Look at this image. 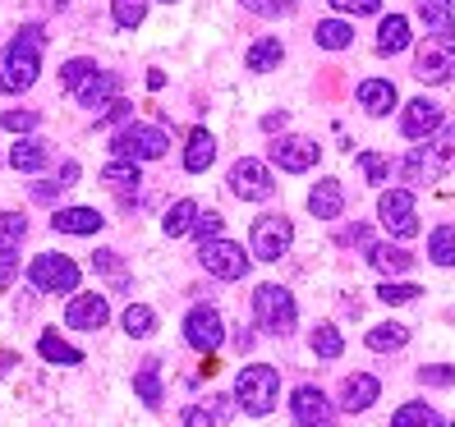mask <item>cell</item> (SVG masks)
I'll return each instance as SVG.
<instances>
[{
	"label": "cell",
	"instance_id": "obj_6",
	"mask_svg": "<svg viewBox=\"0 0 455 427\" xmlns=\"http://www.w3.org/2000/svg\"><path fill=\"white\" fill-rule=\"evenodd\" d=\"M28 281H33V289H42V295H74L84 272H78V262L65 257V253H37L28 262Z\"/></svg>",
	"mask_w": 455,
	"mask_h": 427
},
{
	"label": "cell",
	"instance_id": "obj_17",
	"mask_svg": "<svg viewBox=\"0 0 455 427\" xmlns=\"http://www.w3.org/2000/svg\"><path fill=\"white\" fill-rule=\"evenodd\" d=\"M378 395H382V382L372 377V372H355V377H345V386H340V405L350 414H363V409L378 405Z\"/></svg>",
	"mask_w": 455,
	"mask_h": 427
},
{
	"label": "cell",
	"instance_id": "obj_31",
	"mask_svg": "<svg viewBox=\"0 0 455 427\" xmlns=\"http://www.w3.org/2000/svg\"><path fill=\"white\" fill-rule=\"evenodd\" d=\"M313 42L323 46V51H345V46L355 42V28H350L345 19H323V23L313 28Z\"/></svg>",
	"mask_w": 455,
	"mask_h": 427
},
{
	"label": "cell",
	"instance_id": "obj_36",
	"mask_svg": "<svg viewBox=\"0 0 455 427\" xmlns=\"http://www.w3.org/2000/svg\"><path fill=\"white\" fill-rule=\"evenodd\" d=\"M308 344H313V354H317V359H340V354H345V336H340V331H336L331 322L313 327Z\"/></svg>",
	"mask_w": 455,
	"mask_h": 427
},
{
	"label": "cell",
	"instance_id": "obj_10",
	"mask_svg": "<svg viewBox=\"0 0 455 427\" xmlns=\"http://www.w3.org/2000/svg\"><path fill=\"white\" fill-rule=\"evenodd\" d=\"M184 340H189V350L198 354H217L221 350V340H226V322H221V312L217 308H189V317H184Z\"/></svg>",
	"mask_w": 455,
	"mask_h": 427
},
{
	"label": "cell",
	"instance_id": "obj_25",
	"mask_svg": "<svg viewBox=\"0 0 455 427\" xmlns=\"http://www.w3.org/2000/svg\"><path fill=\"white\" fill-rule=\"evenodd\" d=\"M212 162H217V138H212L207 129H194V133H189V147H184V170L203 175Z\"/></svg>",
	"mask_w": 455,
	"mask_h": 427
},
{
	"label": "cell",
	"instance_id": "obj_21",
	"mask_svg": "<svg viewBox=\"0 0 455 427\" xmlns=\"http://www.w3.org/2000/svg\"><path fill=\"white\" fill-rule=\"evenodd\" d=\"M308 211H313L317 221H336L340 211H345V189H340V179H317L313 194H308Z\"/></svg>",
	"mask_w": 455,
	"mask_h": 427
},
{
	"label": "cell",
	"instance_id": "obj_8",
	"mask_svg": "<svg viewBox=\"0 0 455 427\" xmlns=\"http://www.w3.org/2000/svg\"><path fill=\"white\" fill-rule=\"evenodd\" d=\"M226 184H230V194L239 202H267L276 194V179H272V170H267L258 156H239V162L230 166V175H226Z\"/></svg>",
	"mask_w": 455,
	"mask_h": 427
},
{
	"label": "cell",
	"instance_id": "obj_22",
	"mask_svg": "<svg viewBox=\"0 0 455 427\" xmlns=\"http://www.w3.org/2000/svg\"><path fill=\"white\" fill-rule=\"evenodd\" d=\"M368 266L382 272L387 281H395V276H405L414 266V253H405L400 244H368Z\"/></svg>",
	"mask_w": 455,
	"mask_h": 427
},
{
	"label": "cell",
	"instance_id": "obj_41",
	"mask_svg": "<svg viewBox=\"0 0 455 427\" xmlns=\"http://www.w3.org/2000/svg\"><path fill=\"white\" fill-rule=\"evenodd\" d=\"M92 74H97V65H92L88 56H78V60H65V65H60V88H65V92H78V88H84Z\"/></svg>",
	"mask_w": 455,
	"mask_h": 427
},
{
	"label": "cell",
	"instance_id": "obj_19",
	"mask_svg": "<svg viewBox=\"0 0 455 427\" xmlns=\"http://www.w3.org/2000/svg\"><path fill=\"white\" fill-rule=\"evenodd\" d=\"M106 221L97 207H60L56 217H51V230L56 234H97Z\"/></svg>",
	"mask_w": 455,
	"mask_h": 427
},
{
	"label": "cell",
	"instance_id": "obj_42",
	"mask_svg": "<svg viewBox=\"0 0 455 427\" xmlns=\"http://www.w3.org/2000/svg\"><path fill=\"white\" fill-rule=\"evenodd\" d=\"M28 239V221L23 211H0V249H19Z\"/></svg>",
	"mask_w": 455,
	"mask_h": 427
},
{
	"label": "cell",
	"instance_id": "obj_29",
	"mask_svg": "<svg viewBox=\"0 0 455 427\" xmlns=\"http://www.w3.org/2000/svg\"><path fill=\"white\" fill-rule=\"evenodd\" d=\"M363 340H368V350L391 354V350H405V344H410V327H400V322H382V327H372Z\"/></svg>",
	"mask_w": 455,
	"mask_h": 427
},
{
	"label": "cell",
	"instance_id": "obj_44",
	"mask_svg": "<svg viewBox=\"0 0 455 427\" xmlns=\"http://www.w3.org/2000/svg\"><path fill=\"white\" fill-rule=\"evenodd\" d=\"M423 289L419 285H410V281H382L378 285V299L382 304H410V299H419Z\"/></svg>",
	"mask_w": 455,
	"mask_h": 427
},
{
	"label": "cell",
	"instance_id": "obj_51",
	"mask_svg": "<svg viewBox=\"0 0 455 427\" xmlns=\"http://www.w3.org/2000/svg\"><path fill=\"white\" fill-rule=\"evenodd\" d=\"M327 5L340 10V14H378L382 0H327Z\"/></svg>",
	"mask_w": 455,
	"mask_h": 427
},
{
	"label": "cell",
	"instance_id": "obj_12",
	"mask_svg": "<svg viewBox=\"0 0 455 427\" xmlns=\"http://www.w3.org/2000/svg\"><path fill=\"white\" fill-rule=\"evenodd\" d=\"M290 418H294V427H336L331 399L317 391V386H294V395H290Z\"/></svg>",
	"mask_w": 455,
	"mask_h": 427
},
{
	"label": "cell",
	"instance_id": "obj_48",
	"mask_svg": "<svg viewBox=\"0 0 455 427\" xmlns=\"http://www.w3.org/2000/svg\"><path fill=\"white\" fill-rule=\"evenodd\" d=\"M0 124L10 133H33L42 124V111H0Z\"/></svg>",
	"mask_w": 455,
	"mask_h": 427
},
{
	"label": "cell",
	"instance_id": "obj_60",
	"mask_svg": "<svg viewBox=\"0 0 455 427\" xmlns=\"http://www.w3.org/2000/svg\"><path fill=\"white\" fill-rule=\"evenodd\" d=\"M166 5H171V0H166Z\"/></svg>",
	"mask_w": 455,
	"mask_h": 427
},
{
	"label": "cell",
	"instance_id": "obj_50",
	"mask_svg": "<svg viewBox=\"0 0 455 427\" xmlns=\"http://www.w3.org/2000/svg\"><path fill=\"white\" fill-rule=\"evenodd\" d=\"M419 386H455V368H446V363L419 368Z\"/></svg>",
	"mask_w": 455,
	"mask_h": 427
},
{
	"label": "cell",
	"instance_id": "obj_53",
	"mask_svg": "<svg viewBox=\"0 0 455 427\" xmlns=\"http://www.w3.org/2000/svg\"><path fill=\"white\" fill-rule=\"evenodd\" d=\"M340 244H368V230L355 225V230H340Z\"/></svg>",
	"mask_w": 455,
	"mask_h": 427
},
{
	"label": "cell",
	"instance_id": "obj_52",
	"mask_svg": "<svg viewBox=\"0 0 455 427\" xmlns=\"http://www.w3.org/2000/svg\"><path fill=\"white\" fill-rule=\"evenodd\" d=\"M253 340H258L253 331H244V327H239V331H235V350H239V354H249V350H253Z\"/></svg>",
	"mask_w": 455,
	"mask_h": 427
},
{
	"label": "cell",
	"instance_id": "obj_47",
	"mask_svg": "<svg viewBox=\"0 0 455 427\" xmlns=\"http://www.w3.org/2000/svg\"><path fill=\"white\" fill-rule=\"evenodd\" d=\"M221 217H217V211H198V217H194V225H189V234L198 239V244H207V239H221Z\"/></svg>",
	"mask_w": 455,
	"mask_h": 427
},
{
	"label": "cell",
	"instance_id": "obj_9",
	"mask_svg": "<svg viewBox=\"0 0 455 427\" xmlns=\"http://www.w3.org/2000/svg\"><path fill=\"white\" fill-rule=\"evenodd\" d=\"M198 262H203V272L217 276V281H244L253 257H244V249L230 244V239H207V244H198Z\"/></svg>",
	"mask_w": 455,
	"mask_h": 427
},
{
	"label": "cell",
	"instance_id": "obj_3",
	"mask_svg": "<svg viewBox=\"0 0 455 427\" xmlns=\"http://www.w3.org/2000/svg\"><path fill=\"white\" fill-rule=\"evenodd\" d=\"M235 399L244 405L249 418H267L276 409V399H281V372L272 363H249V368H239V377H235Z\"/></svg>",
	"mask_w": 455,
	"mask_h": 427
},
{
	"label": "cell",
	"instance_id": "obj_55",
	"mask_svg": "<svg viewBox=\"0 0 455 427\" xmlns=\"http://www.w3.org/2000/svg\"><path fill=\"white\" fill-rule=\"evenodd\" d=\"M56 189H60V184H33V198L37 202H51V198H56Z\"/></svg>",
	"mask_w": 455,
	"mask_h": 427
},
{
	"label": "cell",
	"instance_id": "obj_2",
	"mask_svg": "<svg viewBox=\"0 0 455 427\" xmlns=\"http://www.w3.org/2000/svg\"><path fill=\"white\" fill-rule=\"evenodd\" d=\"M419 143L423 147H414L400 162V175H405V184H437L455 166V124H442L437 133H427Z\"/></svg>",
	"mask_w": 455,
	"mask_h": 427
},
{
	"label": "cell",
	"instance_id": "obj_38",
	"mask_svg": "<svg viewBox=\"0 0 455 427\" xmlns=\"http://www.w3.org/2000/svg\"><path fill=\"white\" fill-rule=\"evenodd\" d=\"M92 266H97V272L111 281L116 289H129V272H124V262H120L116 249H97V253H92Z\"/></svg>",
	"mask_w": 455,
	"mask_h": 427
},
{
	"label": "cell",
	"instance_id": "obj_54",
	"mask_svg": "<svg viewBox=\"0 0 455 427\" xmlns=\"http://www.w3.org/2000/svg\"><path fill=\"white\" fill-rule=\"evenodd\" d=\"M74 179H78V162H65V166H60V179H56V184H60V189H69Z\"/></svg>",
	"mask_w": 455,
	"mask_h": 427
},
{
	"label": "cell",
	"instance_id": "obj_13",
	"mask_svg": "<svg viewBox=\"0 0 455 427\" xmlns=\"http://www.w3.org/2000/svg\"><path fill=\"white\" fill-rule=\"evenodd\" d=\"M414 78L419 83H446L455 78V42H423L414 56Z\"/></svg>",
	"mask_w": 455,
	"mask_h": 427
},
{
	"label": "cell",
	"instance_id": "obj_27",
	"mask_svg": "<svg viewBox=\"0 0 455 427\" xmlns=\"http://www.w3.org/2000/svg\"><path fill=\"white\" fill-rule=\"evenodd\" d=\"M410 46V19L405 14H387L382 28H378V51L382 56H400Z\"/></svg>",
	"mask_w": 455,
	"mask_h": 427
},
{
	"label": "cell",
	"instance_id": "obj_32",
	"mask_svg": "<svg viewBox=\"0 0 455 427\" xmlns=\"http://www.w3.org/2000/svg\"><path fill=\"white\" fill-rule=\"evenodd\" d=\"M391 427H446V423H442V414L433 405H419L414 399V405H400L391 414Z\"/></svg>",
	"mask_w": 455,
	"mask_h": 427
},
{
	"label": "cell",
	"instance_id": "obj_18",
	"mask_svg": "<svg viewBox=\"0 0 455 427\" xmlns=\"http://www.w3.org/2000/svg\"><path fill=\"white\" fill-rule=\"evenodd\" d=\"M419 19L433 42H455V10L451 0H419Z\"/></svg>",
	"mask_w": 455,
	"mask_h": 427
},
{
	"label": "cell",
	"instance_id": "obj_14",
	"mask_svg": "<svg viewBox=\"0 0 455 427\" xmlns=\"http://www.w3.org/2000/svg\"><path fill=\"white\" fill-rule=\"evenodd\" d=\"M106 322H111V304H106V295H78L65 308V327L69 331H101Z\"/></svg>",
	"mask_w": 455,
	"mask_h": 427
},
{
	"label": "cell",
	"instance_id": "obj_26",
	"mask_svg": "<svg viewBox=\"0 0 455 427\" xmlns=\"http://www.w3.org/2000/svg\"><path fill=\"white\" fill-rule=\"evenodd\" d=\"M281 60H285L281 37H258V42L249 46V56H244V69H249V74H272Z\"/></svg>",
	"mask_w": 455,
	"mask_h": 427
},
{
	"label": "cell",
	"instance_id": "obj_5",
	"mask_svg": "<svg viewBox=\"0 0 455 427\" xmlns=\"http://www.w3.org/2000/svg\"><path fill=\"white\" fill-rule=\"evenodd\" d=\"M253 317H258V331L267 336H290L294 322H299V304L285 285H258L253 295Z\"/></svg>",
	"mask_w": 455,
	"mask_h": 427
},
{
	"label": "cell",
	"instance_id": "obj_11",
	"mask_svg": "<svg viewBox=\"0 0 455 427\" xmlns=\"http://www.w3.org/2000/svg\"><path fill=\"white\" fill-rule=\"evenodd\" d=\"M378 217L387 225V234L395 239H414L419 234V217H414V189H387L378 202Z\"/></svg>",
	"mask_w": 455,
	"mask_h": 427
},
{
	"label": "cell",
	"instance_id": "obj_35",
	"mask_svg": "<svg viewBox=\"0 0 455 427\" xmlns=\"http://www.w3.org/2000/svg\"><path fill=\"white\" fill-rule=\"evenodd\" d=\"M194 217H198V202H194V198H180V202L166 211V217H162V230H166L171 239H180V234H189Z\"/></svg>",
	"mask_w": 455,
	"mask_h": 427
},
{
	"label": "cell",
	"instance_id": "obj_49",
	"mask_svg": "<svg viewBox=\"0 0 455 427\" xmlns=\"http://www.w3.org/2000/svg\"><path fill=\"white\" fill-rule=\"evenodd\" d=\"M19 272H23V257H19V249H0V295L19 281Z\"/></svg>",
	"mask_w": 455,
	"mask_h": 427
},
{
	"label": "cell",
	"instance_id": "obj_46",
	"mask_svg": "<svg viewBox=\"0 0 455 427\" xmlns=\"http://www.w3.org/2000/svg\"><path fill=\"white\" fill-rule=\"evenodd\" d=\"M129 120H133V106H129L124 97L106 101L101 111H97V129H106V124H129Z\"/></svg>",
	"mask_w": 455,
	"mask_h": 427
},
{
	"label": "cell",
	"instance_id": "obj_57",
	"mask_svg": "<svg viewBox=\"0 0 455 427\" xmlns=\"http://www.w3.org/2000/svg\"><path fill=\"white\" fill-rule=\"evenodd\" d=\"M285 120H290L285 111H281V115H267V120H262V129H267V133H276V129H285Z\"/></svg>",
	"mask_w": 455,
	"mask_h": 427
},
{
	"label": "cell",
	"instance_id": "obj_59",
	"mask_svg": "<svg viewBox=\"0 0 455 427\" xmlns=\"http://www.w3.org/2000/svg\"><path fill=\"white\" fill-rule=\"evenodd\" d=\"M10 363H14V359H10V354H0V372H5V368H10Z\"/></svg>",
	"mask_w": 455,
	"mask_h": 427
},
{
	"label": "cell",
	"instance_id": "obj_58",
	"mask_svg": "<svg viewBox=\"0 0 455 427\" xmlns=\"http://www.w3.org/2000/svg\"><path fill=\"white\" fill-rule=\"evenodd\" d=\"M42 5H46V10H65V5H69V0H42Z\"/></svg>",
	"mask_w": 455,
	"mask_h": 427
},
{
	"label": "cell",
	"instance_id": "obj_4",
	"mask_svg": "<svg viewBox=\"0 0 455 427\" xmlns=\"http://www.w3.org/2000/svg\"><path fill=\"white\" fill-rule=\"evenodd\" d=\"M166 147H171V138H166L162 124L129 120L111 133V152L120 156V162H156V156H166Z\"/></svg>",
	"mask_w": 455,
	"mask_h": 427
},
{
	"label": "cell",
	"instance_id": "obj_24",
	"mask_svg": "<svg viewBox=\"0 0 455 427\" xmlns=\"http://www.w3.org/2000/svg\"><path fill=\"white\" fill-rule=\"evenodd\" d=\"M133 395H139L148 409H162V405H166V391H162V363H156V359H148L139 372H133Z\"/></svg>",
	"mask_w": 455,
	"mask_h": 427
},
{
	"label": "cell",
	"instance_id": "obj_1",
	"mask_svg": "<svg viewBox=\"0 0 455 427\" xmlns=\"http://www.w3.org/2000/svg\"><path fill=\"white\" fill-rule=\"evenodd\" d=\"M42 23H28V28H19V37L10 42L5 51V65H0V92H23L37 83L42 74Z\"/></svg>",
	"mask_w": 455,
	"mask_h": 427
},
{
	"label": "cell",
	"instance_id": "obj_16",
	"mask_svg": "<svg viewBox=\"0 0 455 427\" xmlns=\"http://www.w3.org/2000/svg\"><path fill=\"white\" fill-rule=\"evenodd\" d=\"M446 124V115H442V106L437 101H427V97H414L405 111H400V133H405V138H427V133H437Z\"/></svg>",
	"mask_w": 455,
	"mask_h": 427
},
{
	"label": "cell",
	"instance_id": "obj_34",
	"mask_svg": "<svg viewBox=\"0 0 455 427\" xmlns=\"http://www.w3.org/2000/svg\"><path fill=\"white\" fill-rule=\"evenodd\" d=\"M120 327H124V336H133V340H148V336L156 331V312H152L148 304H129L124 317H120Z\"/></svg>",
	"mask_w": 455,
	"mask_h": 427
},
{
	"label": "cell",
	"instance_id": "obj_30",
	"mask_svg": "<svg viewBox=\"0 0 455 427\" xmlns=\"http://www.w3.org/2000/svg\"><path fill=\"white\" fill-rule=\"evenodd\" d=\"M37 354H42L46 363H65V368H78V363H84V350H74V344H65L56 331H42V340H37Z\"/></svg>",
	"mask_w": 455,
	"mask_h": 427
},
{
	"label": "cell",
	"instance_id": "obj_28",
	"mask_svg": "<svg viewBox=\"0 0 455 427\" xmlns=\"http://www.w3.org/2000/svg\"><path fill=\"white\" fill-rule=\"evenodd\" d=\"M46 162H51V152H46V143L42 138H19L14 147H10V166L14 170H46Z\"/></svg>",
	"mask_w": 455,
	"mask_h": 427
},
{
	"label": "cell",
	"instance_id": "obj_56",
	"mask_svg": "<svg viewBox=\"0 0 455 427\" xmlns=\"http://www.w3.org/2000/svg\"><path fill=\"white\" fill-rule=\"evenodd\" d=\"M148 88L162 92V88H166V74H162V69H148Z\"/></svg>",
	"mask_w": 455,
	"mask_h": 427
},
{
	"label": "cell",
	"instance_id": "obj_33",
	"mask_svg": "<svg viewBox=\"0 0 455 427\" xmlns=\"http://www.w3.org/2000/svg\"><path fill=\"white\" fill-rule=\"evenodd\" d=\"M101 179L111 184V189H120V194H129V189L139 194V184H143V170H139V162H120V156H116V162L101 170Z\"/></svg>",
	"mask_w": 455,
	"mask_h": 427
},
{
	"label": "cell",
	"instance_id": "obj_20",
	"mask_svg": "<svg viewBox=\"0 0 455 427\" xmlns=\"http://www.w3.org/2000/svg\"><path fill=\"white\" fill-rule=\"evenodd\" d=\"M395 101H400V92H395L391 78H363L359 83V106L368 115H391Z\"/></svg>",
	"mask_w": 455,
	"mask_h": 427
},
{
	"label": "cell",
	"instance_id": "obj_15",
	"mask_svg": "<svg viewBox=\"0 0 455 427\" xmlns=\"http://www.w3.org/2000/svg\"><path fill=\"white\" fill-rule=\"evenodd\" d=\"M272 166L276 170H285V175H304V170H313L317 166V143L313 138H276L272 143Z\"/></svg>",
	"mask_w": 455,
	"mask_h": 427
},
{
	"label": "cell",
	"instance_id": "obj_37",
	"mask_svg": "<svg viewBox=\"0 0 455 427\" xmlns=\"http://www.w3.org/2000/svg\"><path fill=\"white\" fill-rule=\"evenodd\" d=\"M427 257L437 266H455V225H437L427 234Z\"/></svg>",
	"mask_w": 455,
	"mask_h": 427
},
{
	"label": "cell",
	"instance_id": "obj_7",
	"mask_svg": "<svg viewBox=\"0 0 455 427\" xmlns=\"http://www.w3.org/2000/svg\"><path fill=\"white\" fill-rule=\"evenodd\" d=\"M290 244H294V221L281 217V211H267V217H258L253 230H249V253L258 262H281L290 253Z\"/></svg>",
	"mask_w": 455,
	"mask_h": 427
},
{
	"label": "cell",
	"instance_id": "obj_39",
	"mask_svg": "<svg viewBox=\"0 0 455 427\" xmlns=\"http://www.w3.org/2000/svg\"><path fill=\"white\" fill-rule=\"evenodd\" d=\"M111 14H116V28L133 33L148 19V0H111Z\"/></svg>",
	"mask_w": 455,
	"mask_h": 427
},
{
	"label": "cell",
	"instance_id": "obj_45",
	"mask_svg": "<svg viewBox=\"0 0 455 427\" xmlns=\"http://www.w3.org/2000/svg\"><path fill=\"white\" fill-rule=\"evenodd\" d=\"M355 162H359V170L368 175V184H387V179H391V162H387V156H378V152H359Z\"/></svg>",
	"mask_w": 455,
	"mask_h": 427
},
{
	"label": "cell",
	"instance_id": "obj_43",
	"mask_svg": "<svg viewBox=\"0 0 455 427\" xmlns=\"http://www.w3.org/2000/svg\"><path fill=\"white\" fill-rule=\"evenodd\" d=\"M244 10L258 14V19H285L299 10V0H244Z\"/></svg>",
	"mask_w": 455,
	"mask_h": 427
},
{
	"label": "cell",
	"instance_id": "obj_40",
	"mask_svg": "<svg viewBox=\"0 0 455 427\" xmlns=\"http://www.w3.org/2000/svg\"><path fill=\"white\" fill-rule=\"evenodd\" d=\"M221 418H226V399H207V405L184 409V427H217Z\"/></svg>",
	"mask_w": 455,
	"mask_h": 427
},
{
	"label": "cell",
	"instance_id": "obj_23",
	"mask_svg": "<svg viewBox=\"0 0 455 427\" xmlns=\"http://www.w3.org/2000/svg\"><path fill=\"white\" fill-rule=\"evenodd\" d=\"M74 97L84 101L88 111H101L106 101H116V97H120V74H106V69H97V74H92V78H88V83L78 88Z\"/></svg>",
	"mask_w": 455,
	"mask_h": 427
}]
</instances>
